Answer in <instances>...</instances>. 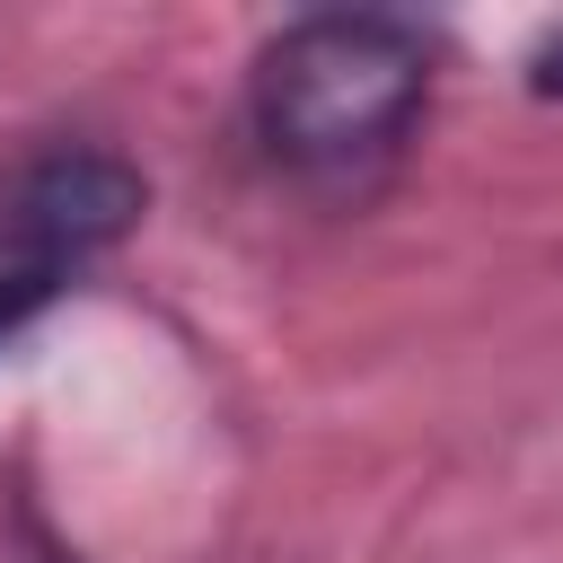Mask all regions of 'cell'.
Listing matches in <instances>:
<instances>
[{
	"instance_id": "1",
	"label": "cell",
	"mask_w": 563,
	"mask_h": 563,
	"mask_svg": "<svg viewBox=\"0 0 563 563\" xmlns=\"http://www.w3.org/2000/svg\"><path fill=\"white\" fill-rule=\"evenodd\" d=\"M431 88V44L378 9H325L264 44L246 79L255 141L317 194H361L413 132Z\"/></svg>"
},
{
	"instance_id": "2",
	"label": "cell",
	"mask_w": 563,
	"mask_h": 563,
	"mask_svg": "<svg viewBox=\"0 0 563 563\" xmlns=\"http://www.w3.org/2000/svg\"><path fill=\"white\" fill-rule=\"evenodd\" d=\"M141 220V176L114 150H44L0 194V273L70 282Z\"/></svg>"
},
{
	"instance_id": "3",
	"label": "cell",
	"mask_w": 563,
	"mask_h": 563,
	"mask_svg": "<svg viewBox=\"0 0 563 563\" xmlns=\"http://www.w3.org/2000/svg\"><path fill=\"white\" fill-rule=\"evenodd\" d=\"M53 290H62V282H35V273H0V343H9V334H18V325H26V317L53 299Z\"/></svg>"
},
{
	"instance_id": "4",
	"label": "cell",
	"mask_w": 563,
	"mask_h": 563,
	"mask_svg": "<svg viewBox=\"0 0 563 563\" xmlns=\"http://www.w3.org/2000/svg\"><path fill=\"white\" fill-rule=\"evenodd\" d=\"M537 88H545V97H554V88H563V35H554V44H545V53H537Z\"/></svg>"
}]
</instances>
